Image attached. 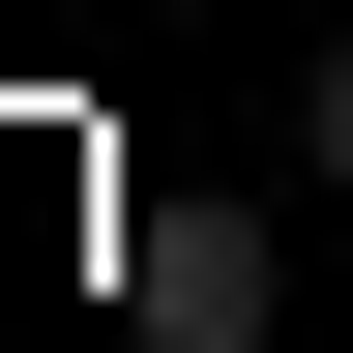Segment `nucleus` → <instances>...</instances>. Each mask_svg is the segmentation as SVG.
<instances>
[{"label": "nucleus", "mask_w": 353, "mask_h": 353, "mask_svg": "<svg viewBox=\"0 0 353 353\" xmlns=\"http://www.w3.org/2000/svg\"><path fill=\"white\" fill-rule=\"evenodd\" d=\"M118 294H148V353H265V294H294V265H265V206H148V236H118Z\"/></svg>", "instance_id": "f257e3e1"}, {"label": "nucleus", "mask_w": 353, "mask_h": 353, "mask_svg": "<svg viewBox=\"0 0 353 353\" xmlns=\"http://www.w3.org/2000/svg\"><path fill=\"white\" fill-rule=\"evenodd\" d=\"M294 176H324V206H353V30H324V88H294Z\"/></svg>", "instance_id": "f03ea898"}]
</instances>
